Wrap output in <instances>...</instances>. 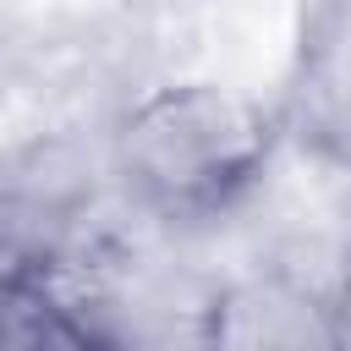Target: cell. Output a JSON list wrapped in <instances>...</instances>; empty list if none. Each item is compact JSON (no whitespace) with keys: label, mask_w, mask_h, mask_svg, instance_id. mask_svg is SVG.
<instances>
[{"label":"cell","mask_w":351,"mask_h":351,"mask_svg":"<svg viewBox=\"0 0 351 351\" xmlns=\"http://www.w3.org/2000/svg\"><path fill=\"white\" fill-rule=\"evenodd\" d=\"M274 115L225 82H165L132 99L110 132V165L159 219L225 214L269 165Z\"/></svg>","instance_id":"1"},{"label":"cell","mask_w":351,"mask_h":351,"mask_svg":"<svg viewBox=\"0 0 351 351\" xmlns=\"http://www.w3.org/2000/svg\"><path fill=\"white\" fill-rule=\"evenodd\" d=\"M197 351H340L329 291L296 274H241L208 296L192 324Z\"/></svg>","instance_id":"2"},{"label":"cell","mask_w":351,"mask_h":351,"mask_svg":"<svg viewBox=\"0 0 351 351\" xmlns=\"http://www.w3.org/2000/svg\"><path fill=\"white\" fill-rule=\"evenodd\" d=\"M0 351H121V340L55 274L0 263Z\"/></svg>","instance_id":"3"},{"label":"cell","mask_w":351,"mask_h":351,"mask_svg":"<svg viewBox=\"0 0 351 351\" xmlns=\"http://www.w3.org/2000/svg\"><path fill=\"white\" fill-rule=\"evenodd\" d=\"M329 307H335V340H340V351H351V258L329 291Z\"/></svg>","instance_id":"4"}]
</instances>
